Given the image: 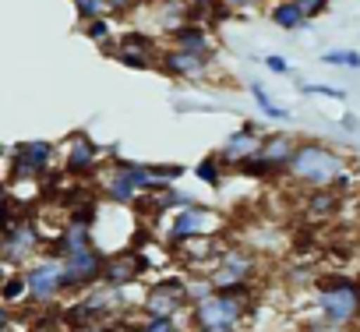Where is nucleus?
<instances>
[{
    "mask_svg": "<svg viewBox=\"0 0 360 332\" xmlns=\"http://www.w3.org/2000/svg\"><path fill=\"white\" fill-rule=\"evenodd\" d=\"M321 60L332 64V68H353V71H360V53H353V50H328V53H321Z\"/></svg>",
    "mask_w": 360,
    "mask_h": 332,
    "instance_id": "a878e982",
    "label": "nucleus"
},
{
    "mask_svg": "<svg viewBox=\"0 0 360 332\" xmlns=\"http://www.w3.org/2000/svg\"><path fill=\"white\" fill-rule=\"evenodd\" d=\"M209 68H212V53L180 50V46H166L159 53V71L173 75V78H205Z\"/></svg>",
    "mask_w": 360,
    "mask_h": 332,
    "instance_id": "4468645a",
    "label": "nucleus"
},
{
    "mask_svg": "<svg viewBox=\"0 0 360 332\" xmlns=\"http://www.w3.org/2000/svg\"><path fill=\"white\" fill-rule=\"evenodd\" d=\"M304 332H339V325H332V321H325V318L318 314L314 321H307V325H304Z\"/></svg>",
    "mask_w": 360,
    "mask_h": 332,
    "instance_id": "72a5a7b5",
    "label": "nucleus"
},
{
    "mask_svg": "<svg viewBox=\"0 0 360 332\" xmlns=\"http://www.w3.org/2000/svg\"><path fill=\"white\" fill-rule=\"evenodd\" d=\"M110 57H113L117 64L131 68V71H152V68H159L155 57H148V53H141V50H127V46H113Z\"/></svg>",
    "mask_w": 360,
    "mask_h": 332,
    "instance_id": "aec40b11",
    "label": "nucleus"
},
{
    "mask_svg": "<svg viewBox=\"0 0 360 332\" xmlns=\"http://www.w3.org/2000/svg\"><path fill=\"white\" fill-rule=\"evenodd\" d=\"M195 177H198L205 188H219L223 177H226V162H223V155H219V152H209L205 159H198Z\"/></svg>",
    "mask_w": 360,
    "mask_h": 332,
    "instance_id": "6ab92c4d",
    "label": "nucleus"
},
{
    "mask_svg": "<svg viewBox=\"0 0 360 332\" xmlns=\"http://www.w3.org/2000/svg\"><path fill=\"white\" fill-rule=\"evenodd\" d=\"M262 145H265L262 127H258V124H240L233 134H226V141H223L216 152L223 155L226 170H240L248 159H255V155L262 152Z\"/></svg>",
    "mask_w": 360,
    "mask_h": 332,
    "instance_id": "ddd939ff",
    "label": "nucleus"
},
{
    "mask_svg": "<svg viewBox=\"0 0 360 332\" xmlns=\"http://www.w3.org/2000/svg\"><path fill=\"white\" fill-rule=\"evenodd\" d=\"M75 11H78L82 22L103 18V15H106V0H75Z\"/></svg>",
    "mask_w": 360,
    "mask_h": 332,
    "instance_id": "cd10ccee",
    "label": "nucleus"
},
{
    "mask_svg": "<svg viewBox=\"0 0 360 332\" xmlns=\"http://www.w3.org/2000/svg\"><path fill=\"white\" fill-rule=\"evenodd\" d=\"M223 226V216L205 209V205H188V209H176L166 223V241L169 244H191V241H205L216 237Z\"/></svg>",
    "mask_w": 360,
    "mask_h": 332,
    "instance_id": "423d86ee",
    "label": "nucleus"
},
{
    "mask_svg": "<svg viewBox=\"0 0 360 332\" xmlns=\"http://www.w3.org/2000/svg\"><path fill=\"white\" fill-rule=\"evenodd\" d=\"M339 332H360V328H339Z\"/></svg>",
    "mask_w": 360,
    "mask_h": 332,
    "instance_id": "c9c22d12",
    "label": "nucleus"
},
{
    "mask_svg": "<svg viewBox=\"0 0 360 332\" xmlns=\"http://www.w3.org/2000/svg\"><path fill=\"white\" fill-rule=\"evenodd\" d=\"M99 145L85 134V131H75L68 141H64V170L75 174V177H85V174H96L99 170Z\"/></svg>",
    "mask_w": 360,
    "mask_h": 332,
    "instance_id": "2eb2a0df",
    "label": "nucleus"
},
{
    "mask_svg": "<svg viewBox=\"0 0 360 332\" xmlns=\"http://www.w3.org/2000/svg\"><path fill=\"white\" fill-rule=\"evenodd\" d=\"M248 92H251V96H255V103L265 110V117H272V120H286V117H290V110H283V106H279V103H276V99L258 85V82H251V85H248Z\"/></svg>",
    "mask_w": 360,
    "mask_h": 332,
    "instance_id": "5701e85b",
    "label": "nucleus"
},
{
    "mask_svg": "<svg viewBox=\"0 0 360 332\" xmlns=\"http://www.w3.org/2000/svg\"><path fill=\"white\" fill-rule=\"evenodd\" d=\"M255 255L248 248H223L216 269L209 272V283L216 290H251V276H255Z\"/></svg>",
    "mask_w": 360,
    "mask_h": 332,
    "instance_id": "f8f14e48",
    "label": "nucleus"
},
{
    "mask_svg": "<svg viewBox=\"0 0 360 332\" xmlns=\"http://www.w3.org/2000/svg\"><path fill=\"white\" fill-rule=\"evenodd\" d=\"M8 155H11V174H8V181H39V177H46V174L53 170L57 145L32 138V141L11 145Z\"/></svg>",
    "mask_w": 360,
    "mask_h": 332,
    "instance_id": "0eeeda50",
    "label": "nucleus"
},
{
    "mask_svg": "<svg viewBox=\"0 0 360 332\" xmlns=\"http://www.w3.org/2000/svg\"><path fill=\"white\" fill-rule=\"evenodd\" d=\"M148 191H159L155 174H152V162H113L106 177H103V195L113 205H138Z\"/></svg>",
    "mask_w": 360,
    "mask_h": 332,
    "instance_id": "20e7f679",
    "label": "nucleus"
},
{
    "mask_svg": "<svg viewBox=\"0 0 360 332\" xmlns=\"http://www.w3.org/2000/svg\"><path fill=\"white\" fill-rule=\"evenodd\" d=\"M300 92H304V96H325V99L346 103V92H342V89H332V85H307V82H300Z\"/></svg>",
    "mask_w": 360,
    "mask_h": 332,
    "instance_id": "c85d7f7f",
    "label": "nucleus"
},
{
    "mask_svg": "<svg viewBox=\"0 0 360 332\" xmlns=\"http://www.w3.org/2000/svg\"><path fill=\"white\" fill-rule=\"evenodd\" d=\"M71 332H117L110 321H96V325H75Z\"/></svg>",
    "mask_w": 360,
    "mask_h": 332,
    "instance_id": "f704fd0d",
    "label": "nucleus"
},
{
    "mask_svg": "<svg viewBox=\"0 0 360 332\" xmlns=\"http://www.w3.org/2000/svg\"><path fill=\"white\" fill-rule=\"evenodd\" d=\"M297 4H300V11H304L307 18H318V15L328 11V0H297Z\"/></svg>",
    "mask_w": 360,
    "mask_h": 332,
    "instance_id": "7c9ffc66",
    "label": "nucleus"
},
{
    "mask_svg": "<svg viewBox=\"0 0 360 332\" xmlns=\"http://www.w3.org/2000/svg\"><path fill=\"white\" fill-rule=\"evenodd\" d=\"M152 174H155V184H159V191L162 188H169L173 181H180L188 170L184 166H176V162H152Z\"/></svg>",
    "mask_w": 360,
    "mask_h": 332,
    "instance_id": "393cba45",
    "label": "nucleus"
},
{
    "mask_svg": "<svg viewBox=\"0 0 360 332\" xmlns=\"http://www.w3.org/2000/svg\"><path fill=\"white\" fill-rule=\"evenodd\" d=\"M25 272V283H29V297L32 304H53L57 297L68 293V276H64V262L60 258H36Z\"/></svg>",
    "mask_w": 360,
    "mask_h": 332,
    "instance_id": "9b49d317",
    "label": "nucleus"
},
{
    "mask_svg": "<svg viewBox=\"0 0 360 332\" xmlns=\"http://www.w3.org/2000/svg\"><path fill=\"white\" fill-rule=\"evenodd\" d=\"M0 297H4L8 307H15L22 297H29V283H25V272H11L4 279V290H0Z\"/></svg>",
    "mask_w": 360,
    "mask_h": 332,
    "instance_id": "b1692460",
    "label": "nucleus"
},
{
    "mask_svg": "<svg viewBox=\"0 0 360 332\" xmlns=\"http://www.w3.org/2000/svg\"><path fill=\"white\" fill-rule=\"evenodd\" d=\"M262 4V0H223V11L230 15V11H255Z\"/></svg>",
    "mask_w": 360,
    "mask_h": 332,
    "instance_id": "2f4dec72",
    "label": "nucleus"
},
{
    "mask_svg": "<svg viewBox=\"0 0 360 332\" xmlns=\"http://www.w3.org/2000/svg\"><path fill=\"white\" fill-rule=\"evenodd\" d=\"M251 290H209L191 304V332H233L248 314Z\"/></svg>",
    "mask_w": 360,
    "mask_h": 332,
    "instance_id": "f03ea898",
    "label": "nucleus"
},
{
    "mask_svg": "<svg viewBox=\"0 0 360 332\" xmlns=\"http://www.w3.org/2000/svg\"><path fill=\"white\" fill-rule=\"evenodd\" d=\"M39 251H43V234H39V223L32 216H25L11 230H4V241H0V258H4V265L11 272L15 269H29Z\"/></svg>",
    "mask_w": 360,
    "mask_h": 332,
    "instance_id": "6e6552de",
    "label": "nucleus"
},
{
    "mask_svg": "<svg viewBox=\"0 0 360 332\" xmlns=\"http://www.w3.org/2000/svg\"><path fill=\"white\" fill-rule=\"evenodd\" d=\"M191 286L184 279H155L141 297L145 318H176L180 311H191Z\"/></svg>",
    "mask_w": 360,
    "mask_h": 332,
    "instance_id": "1a4fd4ad",
    "label": "nucleus"
},
{
    "mask_svg": "<svg viewBox=\"0 0 360 332\" xmlns=\"http://www.w3.org/2000/svg\"><path fill=\"white\" fill-rule=\"evenodd\" d=\"M286 177L297 181L300 188H311V191H314V188L346 191V188L353 184L346 159H342L335 148L321 145V141H300V145H297V155H293V162H290Z\"/></svg>",
    "mask_w": 360,
    "mask_h": 332,
    "instance_id": "f257e3e1",
    "label": "nucleus"
},
{
    "mask_svg": "<svg viewBox=\"0 0 360 332\" xmlns=\"http://www.w3.org/2000/svg\"><path fill=\"white\" fill-rule=\"evenodd\" d=\"M265 68L272 71V75H290V64H286V57H265Z\"/></svg>",
    "mask_w": 360,
    "mask_h": 332,
    "instance_id": "473e14b6",
    "label": "nucleus"
},
{
    "mask_svg": "<svg viewBox=\"0 0 360 332\" xmlns=\"http://www.w3.org/2000/svg\"><path fill=\"white\" fill-rule=\"evenodd\" d=\"M127 332H176V318H145V321L131 325Z\"/></svg>",
    "mask_w": 360,
    "mask_h": 332,
    "instance_id": "bb28decb",
    "label": "nucleus"
},
{
    "mask_svg": "<svg viewBox=\"0 0 360 332\" xmlns=\"http://www.w3.org/2000/svg\"><path fill=\"white\" fill-rule=\"evenodd\" d=\"M297 145H300V141H297L293 134H283V131L265 134L262 152L240 166V174H244V177H255V181H269V177L286 174L290 162H293V155H297Z\"/></svg>",
    "mask_w": 360,
    "mask_h": 332,
    "instance_id": "39448f33",
    "label": "nucleus"
},
{
    "mask_svg": "<svg viewBox=\"0 0 360 332\" xmlns=\"http://www.w3.org/2000/svg\"><path fill=\"white\" fill-rule=\"evenodd\" d=\"M82 32H85V39H92V43H99V46H117L113 43V22H110V15H103V18H92V22H82Z\"/></svg>",
    "mask_w": 360,
    "mask_h": 332,
    "instance_id": "4be33fe9",
    "label": "nucleus"
},
{
    "mask_svg": "<svg viewBox=\"0 0 360 332\" xmlns=\"http://www.w3.org/2000/svg\"><path fill=\"white\" fill-rule=\"evenodd\" d=\"M166 43L169 46H180V50H198V53H216V43H212V36H209V25H202V22H184L180 29H173L169 36H166Z\"/></svg>",
    "mask_w": 360,
    "mask_h": 332,
    "instance_id": "f3484780",
    "label": "nucleus"
},
{
    "mask_svg": "<svg viewBox=\"0 0 360 332\" xmlns=\"http://www.w3.org/2000/svg\"><path fill=\"white\" fill-rule=\"evenodd\" d=\"M339 205H342V195H335V188H314L307 195V209L314 216H332Z\"/></svg>",
    "mask_w": 360,
    "mask_h": 332,
    "instance_id": "412c9836",
    "label": "nucleus"
},
{
    "mask_svg": "<svg viewBox=\"0 0 360 332\" xmlns=\"http://www.w3.org/2000/svg\"><path fill=\"white\" fill-rule=\"evenodd\" d=\"M106 262H110V251H103L99 244H89V248H82V251L68 255V258H64L68 290H71V293H85V290L103 286Z\"/></svg>",
    "mask_w": 360,
    "mask_h": 332,
    "instance_id": "9d476101",
    "label": "nucleus"
},
{
    "mask_svg": "<svg viewBox=\"0 0 360 332\" xmlns=\"http://www.w3.org/2000/svg\"><path fill=\"white\" fill-rule=\"evenodd\" d=\"M141 272H145V255L141 251H113L110 262H106V272H103V286L124 290V286L138 283Z\"/></svg>",
    "mask_w": 360,
    "mask_h": 332,
    "instance_id": "dca6fc26",
    "label": "nucleus"
},
{
    "mask_svg": "<svg viewBox=\"0 0 360 332\" xmlns=\"http://www.w3.org/2000/svg\"><path fill=\"white\" fill-rule=\"evenodd\" d=\"M269 18H272V25H279V29H286V32L307 29V22H311V18L300 11V4H297V0H272Z\"/></svg>",
    "mask_w": 360,
    "mask_h": 332,
    "instance_id": "a211bd4d",
    "label": "nucleus"
},
{
    "mask_svg": "<svg viewBox=\"0 0 360 332\" xmlns=\"http://www.w3.org/2000/svg\"><path fill=\"white\" fill-rule=\"evenodd\" d=\"M314 307L325 321L339 328H353L360 321V279L353 276H325L314 283Z\"/></svg>",
    "mask_w": 360,
    "mask_h": 332,
    "instance_id": "7ed1b4c3",
    "label": "nucleus"
},
{
    "mask_svg": "<svg viewBox=\"0 0 360 332\" xmlns=\"http://www.w3.org/2000/svg\"><path fill=\"white\" fill-rule=\"evenodd\" d=\"M134 8H138V0H106V15H113V18H120Z\"/></svg>",
    "mask_w": 360,
    "mask_h": 332,
    "instance_id": "c756f323",
    "label": "nucleus"
}]
</instances>
